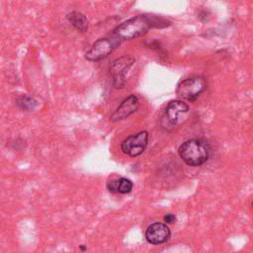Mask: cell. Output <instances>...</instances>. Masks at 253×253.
Listing matches in <instances>:
<instances>
[{
  "mask_svg": "<svg viewBox=\"0 0 253 253\" xmlns=\"http://www.w3.org/2000/svg\"><path fill=\"white\" fill-rule=\"evenodd\" d=\"M170 24L171 23L167 19L161 16L150 14L136 15L117 26L111 35L119 39L121 42H124L141 37L150 29H161L170 26Z\"/></svg>",
  "mask_w": 253,
  "mask_h": 253,
  "instance_id": "obj_1",
  "label": "cell"
},
{
  "mask_svg": "<svg viewBox=\"0 0 253 253\" xmlns=\"http://www.w3.org/2000/svg\"><path fill=\"white\" fill-rule=\"evenodd\" d=\"M181 159L190 166H201L205 164L211 154L209 143L201 138H192L183 142L179 149Z\"/></svg>",
  "mask_w": 253,
  "mask_h": 253,
  "instance_id": "obj_2",
  "label": "cell"
},
{
  "mask_svg": "<svg viewBox=\"0 0 253 253\" xmlns=\"http://www.w3.org/2000/svg\"><path fill=\"white\" fill-rule=\"evenodd\" d=\"M190 108L188 104L181 100H173L170 101L165 107L161 119L160 124L161 126L165 129H172L176 127L182 117L189 112Z\"/></svg>",
  "mask_w": 253,
  "mask_h": 253,
  "instance_id": "obj_3",
  "label": "cell"
},
{
  "mask_svg": "<svg viewBox=\"0 0 253 253\" xmlns=\"http://www.w3.org/2000/svg\"><path fill=\"white\" fill-rule=\"evenodd\" d=\"M207 89V82L204 77L194 76L182 80L176 89V93L182 99L190 102L196 101Z\"/></svg>",
  "mask_w": 253,
  "mask_h": 253,
  "instance_id": "obj_4",
  "label": "cell"
},
{
  "mask_svg": "<svg viewBox=\"0 0 253 253\" xmlns=\"http://www.w3.org/2000/svg\"><path fill=\"white\" fill-rule=\"evenodd\" d=\"M121 41L110 35L105 38L97 40L91 46V48L85 53V58L89 61H99L106 58L113 50L121 44Z\"/></svg>",
  "mask_w": 253,
  "mask_h": 253,
  "instance_id": "obj_5",
  "label": "cell"
},
{
  "mask_svg": "<svg viewBox=\"0 0 253 253\" xmlns=\"http://www.w3.org/2000/svg\"><path fill=\"white\" fill-rule=\"evenodd\" d=\"M135 59L130 55H124L118 59H116L111 67L110 72L112 76L113 86L117 89L123 88L126 84V76Z\"/></svg>",
  "mask_w": 253,
  "mask_h": 253,
  "instance_id": "obj_6",
  "label": "cell"
},
{
  "mask_svg": "<svg viewBox=\"0 0 253 253\" xmlns=\"http://www.w3.org/2000/svg\"><path fill=\"white\" fill-rule=\"evenodd\" d=\"M148 143V132L146 130L139 131L128 135L121 144L122 151L130 156L135 157L140 155L146 148Z\"/></svg>",
  "mask_w": 253,
  "mask_h": 253,
  "instance_id": "obj_7",
  "label": "cell"
},
{
  "mask_svg": "<svg viewBox=\"0 0 253 253\" xmlns=\"http://www.w3.org/2000/svg\"><path fill=\"white\" fill-rule=\"evenodd\" d=\"M139 107V99L135 95H129L126 97L120 106L116 109V111L110 116V121L119 122L126 119L130 115H132Z\"/></svg>",
  "mask_w": 253,
  "mask_h": 253,
  "instance_id": "obj_8",
  "label": "cell"
},
{
  "mask_svg": "<svg viewBox=\"0 0 253 253\" xmlns=\"http://www.w3.org/2000/svg\"><path fill=\"white\" fill-rule=\"evenodd\" d=\"M171 231L166 223L154 222L150 224L145 231V238L150 244H162L169 240Z\"/></svg>",
  "mask_w": 253,
  "mask_h": 253,
  "instance_id": "obj_9",
  "label": "cell"
},
{
  "mask_svg": "<svg viewBox=\"0 0 253 253\" xmlns=\"http://www.w3.org/2000/svg\"><path fill=\"white\" fill-rule=\"evenodd\" d=\"M67 21L78 32L85 33L88 30V20L84 14L78 11L69 12L66 15Z\"/></svg>",
  "mask_w": 253,
  "mask_h": 253,
  "instance_id": "obj_10",
  "label": "cell"
},
{
  "mask_svg": "<svg viewBox=\"0 0 253 253\" xmlns=\"http://www.w3.org/2000/svg\"><path fill=\"white\" fill-rule=\"evenodd\" d=\"M132 182L126 178L111 180L107 183V189L113 193L127 194L132 190Z\"/></svg>",
  "mask_w": 253,
  "mask_h": 253,
  "instance_id": "obj_11",
  "label": "cell"
},
{
  "mask_svg": "<svg viewBox=\"0 0 253 253\" xmlns=\"http://www.w3.org/2000/svg\"><path fill=\"white\" fill-rule=\"evenodd\" d=\"M16 105L23 111H34L37 106L38 102L33 97L28 95H21L16 99Z\"/></svg>",
  "mask_w": 253,
  "mask_h": 253,
  "instance_id": "obj_12",
  "label": "cell"
},
{
  "mask_svg": "<svg viewBox=\"0 0 253 253\" xmlns=\"http://www.w3.org/2000/svg\"><path fill=\"white\" fill-rule=\"evenodd\" d=\"M176 216L173 213H167L164 216V221L165 223H175L176 222Z\"/></svg>",
  "mask_w": 253,
  "mask_h": 253,
  "instance_id": "obj_13",
  "label": "cell"
},
{
  "mask_svg": "<svg viewBox=\"0 0 253 253\" xmlns=\"http://www.w3.org/2000/svg\"><path fill=\"white\" fill-rule=\"evenodd\" d=\"M198 18H199L201 21L205 22V21H207L208 18H209V13H208L206 10H201V11L198 13Z\"/></svg>",
  "mask_w": 253,
  "mask_h": 253,
  "instance_id": "obj_14",
  "label": "cell"
},
{
  "mask_svg": "<svg viewBox=\"0 0 253 253\" xmlns=\"http://www.w3.org/2000/svg\"><path fill=\"white\" fill-rule=\"evenodd\" d=\"M80 249H81V250H85V249H86V248H85V247H84V246H80Z\"/></svg>",
  "mask_w": 253,
  "mask_h": 253,
  "instance_id": "obj_15",
  "label": "cell"
}]
</instances>
